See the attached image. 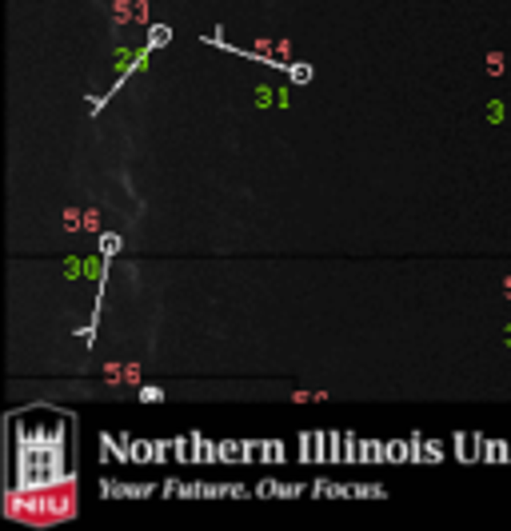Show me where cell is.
I'll return each mask as SVG.
<instances>
[{"label":"cell","mask_w":511,"mask_h":531,"mask_svg":"<svg viewBox=\"0 0 511 531\" xmlns=\"http://www.w3.org/2000/svg\"><path fill=\"white\" fill-rule=\"evenodd\" d=\"M168 28H164V24H160V28H152V33H148V44H152V49H164V44H168Z\"/></svg>","instance_id":"1"},{"label":"cell","mask_w":511,"mask_h":531,"mask_svg":"<svg viewBox=\"0 0 511 531\" xmlns=\"http://www.w3.org/2000/svg\"><path fill=\"white\" fill-rule=\"evenodd\" d=\"M287 76H292L296 84H308V81H312V68H308V65H292V68H287Z\"/></svg>","instance_id":"2"}]
</instances>
